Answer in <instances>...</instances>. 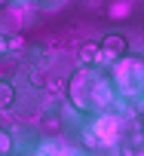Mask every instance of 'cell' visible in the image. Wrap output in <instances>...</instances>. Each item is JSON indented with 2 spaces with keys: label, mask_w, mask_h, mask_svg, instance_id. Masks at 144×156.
I'll list each match as a JSON object with an SVG mask.
<instances>
[{
  "label": "cell",
  "mask_w": 144,
  "mask_h": 156,
  "mask_svg": "<svg viewBox=\"0 0 144 156\" xmlns=\"http://www.w3.org/2000/svg\"><path fill=\"white\" fill-rule=\"evenodd\" d=\"M9 98H13L9 86H0V104H9Z\"/></svg>",
  "instance_id": "6da1fadb"
},
{
  "label": "cell",
  "mask_w": 144,
  "mask_h": 156,
  "mask_svg": "<svg viewBox=\"0 0 144 156\" xmlns=\"http://www.w3.org/2000/svg\"><path fill=\"white\" fill-rule=\"evenodd\" d=\"M6 147H9V138H6V135H0V150H6Z\"/></svg>",
  "instance_id": "7a4b0ae2"
},
{
  "label": "cell",
  "mask_w": 144,
  "mask_h": 156,
  "mask_svg": "<svg viewBox=\"0 0 144 156\" xmlns=\"http://www.w3.org/2000/svg\"><path fill=\"white\" fill-rule=\"evenodd\" d=\"M40 156H46V153H40Z\"/></svg>",
  "instance_id": "3957f363"
}]
</instances>
